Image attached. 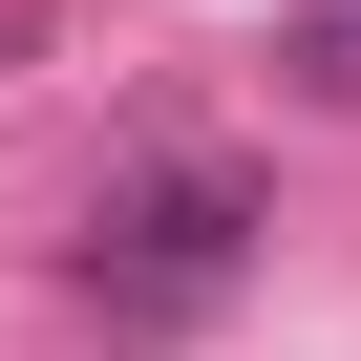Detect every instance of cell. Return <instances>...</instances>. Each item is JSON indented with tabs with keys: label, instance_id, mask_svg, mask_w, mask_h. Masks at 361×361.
Wrapping results in <instances>:
<instances>
[{
	"label": "cell",
	"instance_id": "obj_1",
	"mask_svg": "<svg viewBox=\"0 0 361 361\" xmlns=\"http://www.w3.org/2000/svg\"><path fill=\"white\" fill-rule=\"evenodd\" d=\"M234 255H255V192H234V170H128L106 234H85V298H106L128 340H170V319L234 298Z\"/></svg>",
	"mask_w": 361,
	"mask_h": 361
},
{
	"label": "cell",
	"instance_id": "obj_2",
	"mask_svg": "<svg viewBox=\"0 0 361 361\" xmlns=\"http://www.w3.org/2000/svg\"><path fill=\"white\" fill-rule=\"evenodd\" d=\"M276 64H298V85H319V106H361V0H319V22H298V43H276Z\"/></svg>",
	"mask_w": 361,
	"mask_h": 361
}]
</instances>
